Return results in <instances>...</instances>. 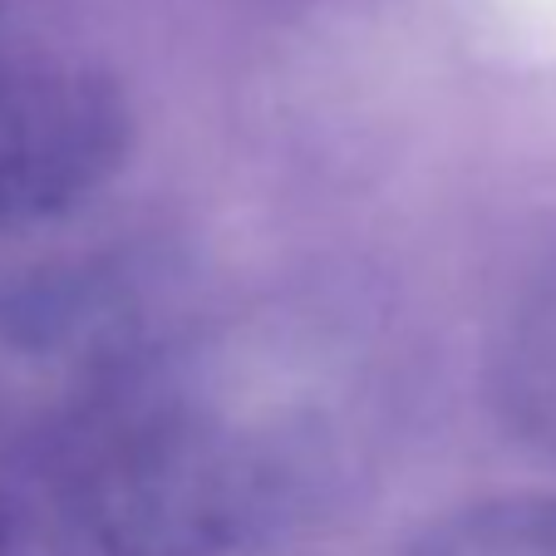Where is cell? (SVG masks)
Here are the masks:
<instances>
[{
	"label": "cell",
	"mask_w": 556,
	"mask_h": 556,
	"mask_svg": "<svg viewBox=\"0 0 556 556\" xmlns=\"http://www.w3.org/2000/svg\"><path fill=\"white\" fill-rule=\"evenodd\" d=\"M128 153L114 64L54 0H0V242L85 207Z\"/></svg>",
	"instance_id": "2"
},
{
	"label": "cell",
	"mask_w": 556,
	"mask_h": 556,
	"mask_svg": "<svg viewBox=\"0 0 556 556\" xmlns=\"http://www.w3.org/2000/svg\"><path fill=\"white\" fill-rule=\"evenodd\" d=\"M326 429L182 340L0 448V556H231L295 513Z\"/></svg>",
	"instance_id": "1"
},
{
	"label": "cell",
	"mask_w": 556,
	"mask_h": 556,
	"mask_svg": "<svg viewBox=\"0 0 556 556\" xmlns=\"http://www.w3.org/2000/svg\"><path fill=\"white\" fill-rule=\"evenodd\" d=\"M409 556H556V497H493L463 507L409 546Z\"/></svg>",
	"instance_id": "4"
},
{
	"label": "cell",
	"mask_w": 556,
	"mask_h": 556,
	"mask_svg": "<svg viewBox=\"0 0 556 556\" xmlns=\"http://www.w3.org/2000/svg\"><path fill=\"white\" fill-rule=\"evenodd\" d=\"M168 340L124 266L0 256V448L104 394Z\"/></svg>",
	"instance_id": "3"
}]
</instances>
